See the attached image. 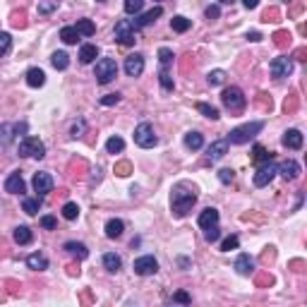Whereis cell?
<instances>
[{
    "mask_svg": "<svg viewBox=\"0 0 307 307\" xmlns=\"http://www.w3.org/2000/svg\"><path fill=\"white\" fill-rule=\"evenodd\" d=\"M233 178H235V173L231 171V168H223V171H219V180H221L223 185L233 183Z\"/></svg>",
    "mask_w": 307,
    "mask_h": 307,
    "instance_id": "c3c4849f",
    "label": "cell"
},
{
    "mask_svg": "<svg viewBox=\"0 0 307 307\" xmlns=\"http://www.w3.org/2000/svg\"><path fill=\"white\" fill-rule=\"evenodd\" d=\"M221 101H223V106H226L228 111H243V108H245V103H247L245 94H243L238 86H228V89H223Z\"/></svg>",
    "mask_w": 307,
    "mask_h": 307,
    "instance_id": "8992f818",
    "label": "cell"
},
{
    "mask_svg": "<svg viewBox=\"0 0 307 307\" xmlns=\"http://www.w3.org/2000/svg\"><path fill=\"white\" fill-rule=\"evenodd\" d=\"M173 58H175V55H173L171 48H161L159 50V60H161V65H163V67H168V65L173 62Z\"/></svg>",
    "mask_w": 307,
    "mask_h": 307,
    "instance_id": "f6af8a7d",
    "label": "cell"
},
{
    "mask_svg": "<svg viewBox=\"0 0 307 307\" xmlns=\"http://www.w3.org/2000/svg\"><path fill=\"white\" fill-rule=\"evenodd\" d=\"M197 111L204 113L207 118H211V120H219L221 115H219V108H214V106H209V103H197Z\"/></svg>",
    "mask_w": 307,
    "mask_h": 307,
    "instance_id": "d590c367",
    "label": "cell"
},
{
    "mask_svg": "<svg viewBox=\"0 0 307 307\" xmlns=\"http://www.w3.org/2000/svg\"><path fill=\"white\" fill-rule=\"evenodd\" d=\"M204 238H207V243H216L219 238H221V228H219V223H214L209 228H204Z\"/></svg>",
    "mask_w": 307,
    "mask_h": 307,
    "instance_id": "f35d334b",
    "label": "cell"
},
{
    "mask_svg": "<svg viewBox=\"0 0 307 307\" xmlns=\"http://www.w3.org/2000/svg\"><path fill=\"white\" fill-rule=\"evenodd\" d=\"M65 252H70V255H72V257H77V259H86V257H89V250H86L84 243H74V240L65 243Z\"/></svg>",
    "mask_w": 307,
    "mask_h": 307,
    "instance_id": "ffe728a7",
    "label": "cell"
},
{
    "mask_svg": "<svg viewBox=\"0 0 307 307\" xmlns=\"http://www.w3.org/2000/svg\"><path fill=\"white\" fill-rule=\"evenodd\" d=\"M26 84L34 86V89H38V86L46 84V74H43V70H38V67H29V70H26Z\"/></svg>",
    "mask_w": 307,
    "mask_h": 307,
    "instance_id": "e0dca14e",
    "label": "cell"
},
{
    "mask_svg": "<svg viewBox=\"0 0 307 307\" xmlns=\"http://www.w3.org/2000/svg\"><path fill=\"white\" fill-rule=\"evenodd\" d=\"M274 175H276V163H274V161H267V163H262L259 171L255 173V185H257V187H267V185L274 180Z\"/></svg>",
    "mask_w": 307,
    "mask_h": 307,
    "instance_id": "30bf717a",
    "label": "cell"
},
{
    "mask_svg": "<svg viewBox=\"0 0 307 307\" xmlns=\"http://www.w3.org/2000/svg\"><path fill=\"white\" fill-rule=\"evenodd\" d=\"M14 125L10 123H5V125H0V149H5V147H10V142L14 139Z\"/></svg>",
    "mask_w": 307,
    "mask_h": 307,
    "instance_id": "484cf974",
    "label": "cell"
},
{
    "mask_svg": "<svg viewBox=\"0 0 307 307\" xmlns=\"http://www.w3.org/2000/svg\"><path fill=\"white\" fill-rule=\"evenodd\" d=\"M214 223H219V211L216 209H204L202 214H199V226L202 228H209V226H214Z\"/></svg>",
    "mask_w": 307,
    "mask_h": 307,
    "instance_id": "cb8c5ba5",
    "label": "cell"
},
{
    "mask_svg": "<svg viewBox=\"0 0 307 307\" xmlns=\"http://www.w3.org/2000/svg\"><path fill=\"white\" fill-rule=\"evenodd\" d=\"M142 5H144V0H125V12L137 14L139 10H142Z\"/></svg>",
    "mask_w": 307,
    "mask_h": 307,
    "instance_id": "b9f144b4",
    "label": "cell"
},
{
    "mask_svg": "<svg viewBox=\"0 0 307 307\" xmlns=\"http://www.w3.org/2000/svg\"><path fill=\"white\" fill-rule=\"evenodd\" d=\"M161 14H163V7L161 5H156V7H151L149 12H144V14H139L137 19H132V24H135V29L139 31V29H144V26H149V24H154L156 19H159Z\"/></svg>",
    "mask_w": 307,
    "mask_h": 307,
    "instance_id": "4fadbf2b",
    "label": "cell"
},
{
    "mask_svg": "<svg viewBox=\"0 0 307 307\" xmlns=\"http://www.w3.org/2000/svg\"><path fill=\"white\" fill-rule=\"evenodd\" d=\"M106 149H108V154H120L125 149V142L120 137H111V139L106 142Z\"/></svg>",
    "mask_w": 307,
    "mask_h": 307,
    "instance_id": "e575fe53",
    "label": "cell"
},
{
    "mask_svg": "<svg viewBox=\"0 0 307 307\" xmlns=\"http://www.w3.org/2000/svg\"><path fill=\"white\" fill-rule=\"evenodd\" d=\"M103 267L111 271V274H115V271H120V267H123V259L118 257L115 252H108V255H103Z\"/></svg>",
    "mask_w": 307,
    "mask_h": 307,
    "instance_id": "83f0119b",
    "label": "cell"
},
{
    "mask_svg": "<svg viewBox=\"0 0 307 307\" xmlns=\"http://www.w3.org/2000/svg\"><path fill=\"white\" fill-rule=\"evenodd\" d=\"M238 245H240V238H238V235H228V238L221 243V250L223 252H231V250H235Z\"/></svg>",
    "mask_w": 307,
    "mask_h": 307,
    "instance_id": "7bdbcfd3",
    "label": "cell"
},
{
    "mask_svg": "<svg viewBox=\"0 0 307 307\" xmlns=\"http://www.w3.org/2000/svg\"><path fill=\"white\" fill-rule=\"evenodd\" d=\"M135 142L142 149H151V147H156L159 137L154 135V127H151L149 123H139L135 127Z\"/></svg>",
    "mask_w": 307,
    "mask_h": 307,
    "instance_id": "52a82bcc",
    "label": "cell"
},
{
    "mask_svg": "<svg viewBox=\"0 0 307 307\" xmlns=\"http://www.w3.org/2000/svg\"><path fill=\"white\" fill-rule=\"evenodd\" d=\"M120 101V94H108V96L101 98V106H115Z\"/></svg>",
    "mask_w": 307,
    "mask_h": 307,
    "instance_id": "f5cc1de1",
    "label": "cell"
},
{
    "mask_svg": "<svg viewBox=\"0 0 307 307\" xmlns=\"http://www.w3.org/2000/svg\"><path fill=\"white\" fill-rule=\"evenodd\" d=\"M60 38L67 43V46H74V43L79 41V31H77L74 26H62V29H60Z\"/></svg>",
    "mask_w": 307,
    "mask_h": 307,
    "instance_id": "1f68e13d",
    "label": "cell"
},
{
    "mask_svg": "<svg viewBox=\"0 0 307 307\" xmlns=\"http://www.w3.org/2000/svg\"><path fill=\"white\" fill-rule=\"evenodd\" d=\"M26 267L29 269H34V271H43V269H48V259L43 257V255H29L26 257Z\"/></svg>",
    "mask_w": 307,
    "mask_h": 307,
    "instance_id": "7402d4cb",
    "label": "cell"
},
{
    "mask_svg": "<svg viewBox=\"0 0 307 307\" xmlns=\"http://www.w3.org/2000/svg\"><path fill=\"white\" fill-rule=\"evenodd\" d=\"M207 82H209L211 86H219L226 82V72L223 70H211L209 74H207Z\"/></svg>",
    "mask_w": 307,
    "mask_h": 307,
    "instance_id": "74e56055",
    "label": "cell"
},
{
    "mask_svg": "<svg viewBox=\"0 0 307 307\" xmlns=\"http://www.w3.org/2000/svg\"><path fill=\"white\" fill-rule=\"evenodd\" d=\"M58 2H60V0H41V2H38V12L41 14L53 12V10L58 7Z\"/></svg>",
    "mask_w": 307,
    "mask_h": 307,
    "instance_id": "60d3db41",
    "label": "cell"
},
{
    "mask_svg": "<svg viewBox=\"0 0 307 307\" xmlns=\"http://www.w3.org/2000/svg\"><path fill=\"white\" fill-rule=\"evenodd\" d=\"M195 202H197V192H195V190H185L183 185L173 190L171 207H173V214H175V216H180V219H183V216H187V211L195 207Z\"/></svg>",
    "mask_w": 307,
    "mask_h": 307,
    "instance_id": "6da1fadb",
    "label": "cell"
},
{
    "mask_svg": "<svg viewBox=\"0 0 307 307\" xmlns=\"http://www.w3.org/2000/svg\"><path fill=\"white\" fill-rule=\"evenodd\" d=\"M271 283H274V279H271V276H267V274L257 279V286H271Z\"/></svg>",
    "mask_w": 307,
    "mask_h": 307,
    "instance_id": "680465c9",
    "label": "cell"
},
{
    "mask_svg": "<svg viewBox=\"0 0 307 307\" xmlns=\"http://www.w3.org/2000/svg\"><path fill=\"white\" fill-rule=\"evenodd\" d=\"M221 2H223V5H233L235 0H221Z\"/></svg>",
    "mask_w": 307,
    "mask_h": 307,
    "instance_id": "be15d7a7",
    "label": "cell"
},
{
    "mask_svg": "<svg viewBox=\"0 0 307 307\" xmlns=\"http://www.w3.org/2000/svg\"><path fill=\"white\" fill-rule=\"evenodd\" d=\"M19 156H31V159H43L46 156V144L38 137H24L19 142Z\"/></svg>",
    "mask_w": 307,
    "mask_h": 307,
    "instance_id": "5b68a950",
    "label": "cell"
},
{
    "mask_svg": "<svg viewBox=\"0 0 307 307\" xmlns=\"http://www.w3.org/2000/svg\"><path fill=\"white\" fill-rule=\"evenodd\" d=\"M283 147L300 149L303 147V132H300V130H288V132L283 135Z\"/></svg>",
    "mask_w": 307,
    "mask_h": 307,
    "instance_id": "ac0fdd59",
    "label": "cell"
},
{
    "mask_svg": "<svg viewBox=\"0 0 307 307\" xmlns=\"http://www.w3.org/2000/svg\"><path fill=\"white\" fill-rule=\"evenodd\" d=\"M185 147L192 149V151L202 149L204 147V137L199 135V132H195V130H192V132H187V135H185Z\"/></svg>",
    "mask_w": 307,
    "mask_h": 307,
    "instance_id": "4316f807",
    "label": "cell"
},
{
    "mask_svg": "<svg viewBox=\"0 0 307 307\" xmlns=\"http://www.w3.org/2000/svg\"><path fill=\"white\" fill-rule=\"evenodd\" d=\"M98 58V48L94 46V43H84L82 48H79V60L84 62V65H89V62H94Z\"/></svg>",
    "mask_w": 307,
    "mask_h": 307,
    "instance_id": "44dd1931",
    "label": "cell"
},
{
    "mask_svg": "<svg viewBox=\"0 0 307 307\" xmlns=\"http://www.w3.org/2000/svg\"><path fill=\"white\" fill-rule=\"evenodd\" d=\"M135 274L137 276H151V274H156L159 271V262L151 257V255H144V257L135 259Z\"/></svg>",
    "mask_w": 307,
    "mask_h": 307,
    "instance_id": "9c48e42d",
    "label": "cell"
},
{
    "mask_svg": "<svg viewBox=\"0 0 307 307\" xmlns=\"http://www.w3.org/2000/svg\"><path fill=\"white\" fill-rule=\"evenodd\" d=\"M12 238H14V243H17V245H29L34 235H31V231H29V226H17Z\"/></svg>",
    "mask_w": 307,
    "mask_h": 307,
    "instance_id": "d4e9b609",
    "label": "cell"
},
{
    "mask_svg": "<svg viewBox=\"0 0 307 307\" xmlns=\"http://www.w3.org/2000/svg\"><path fill=\"white\" fill-rule=\"evenodd\" d=\"M274 38H276V46H279V48H283V46L291 43V34H288V31H276Z\"/></svg>",
    "mask_w": 307,
    "mask_h": 307,
    "instance_id": "bcb514c9",
    "label": "cell"
},
{
    "mask_svg": "<svg viewBox=\"0 0 307 307\" xmlns=\"http://www.w3.org/2000/svg\"><path fill=\"white\" fill-rule=\"evenodd\" d=\"M125 231V223L120 221V219H111V221L106 223V235L111 238V240H115V238H120Z\"/></svg>",
    "mask_w": 307,
    "mask_h": 307,
    "instance_id": "603a6c76",
    "label": "cell"
},
{
    "mask_svg": "<svg viewBox=\"0 0 307 307\" xmlns=\"http://www.w3.org/2000/svg\"><path fill=\"white\" fill-rule=\"evenodd\" d=\"M173 300H175V303H185V305H187V303H190V295L185 293V291H178V293L173 295Z\"/></svg>",
    "mask_w": 307,
    "mask_h": 307,
    "instance_id": "6f0895ef",
    "label": "cell"
},
{
    "mask_svg": "<svg viewBox=\"0 0 307 307\" xmlns=\"http://www.w3.org/2000/svg\"><path fill=\"white\" fill-rule=\"evenodd\" d=\"M204 14H207V19H219V17H221V7H219V5H209V7L204 10Z\"/></svg>",
    "mask_w": 307,
    "mask_h": 307,
    "instance_id": "681fc988",
    "label": "cell"
},
{
    "mask_svg": "<svg viewBox=\"0 0 307 307\" xmlns=\"http://www.w3.org/2000/svg\"><path fill=\"white\" fill-rule=\"evenodd\" d=\"M252 159H255V163H267V161L274 159V154L267 151L262 144H257V147H255V154H252Z\"/></svg>",
    "mask_w": 307,
    "mask_h": 307,
    "instance_id": "d6a6232c",
    "label": "cell"
},
{
    "mask_svg": "<svg viewBox=\"0 0 307 307\" xmlns=\"http://www.w3.org/2000/svg\"><path fill=\"white\" fill-rule=\"evenodd\" d=\"M159 79H161V86H163L166 91H173V89H175V84H173V79H171V74L166 72V67H163V70L159 72Z\"/></svg>",
    "mask_w": 307,
    "mask_h": 307,
    "instance_id": "ee69618b",
    "label": "cell"
},
{
    "mask_svg": "<svg viewBox=\"0 0 307 307\" xmlns=\"http://www.w3.org/2000/svg\"><path fill=\"white\" fill-rule=\"evenodd\" d=\"M5 190L10 192V195H24L26 185H24V178H22V173L14 171L7 180H5Z\"/></svg>",
    "mask_w": 307,
    "mask_h": 307,
    "instance_id": "9a60e30c",
    "label": "cell"
},
{
    "mask_svg": "<svg viewBox=\"0 0 307 307\" xmlns=\"http://www.w3.org/2000/svg\"><path fill=\"white\" fill-rule=\"evenodd\" d=\"M86 132V123L84 120H77V123L72 125V130H70V135L74 137V139H77V137H82Z\"/></svg>",
    "mask_w": 307,
    "mask_h": 307,
    "instance_id": "7dc6e473",
    "label": "cell"
},
{
    "mask_svg": "<svg viewBox=\"0 0 307 307\" xmlns=\"http://www.w3.org/2000/svg\"><path fill=\"white\" fill-rule=\"evenodd\" d=\"M243 5H245L247 10H255V7L259 5V0H243Z\"/></svg>",
    "mask_w": 307,
    "mask_h": 307,
    "instance_id": "91938a15",
    "label": "cell"
},
{
    "mask_svg": "<svg viewBox=\"0 0 307 307\" xmlns=\"http://www.w3.org/2000/svg\"><path fill=\"white\" fill-rule=\"evenodd\" d=\"M41 202H43V197H36V199H24V211L29 214V216H34V214H38V209H41Z\"/></svg>",
    "mask_w": 307,
    "mask_h": 307,
    "instance_id": "836d02e7",
    "label": "cell"
},
{
    "mask_svg": "<svg viewBox=\"0 0 307 307\" xmlns=\"http://www.w3.org/2000/svg\"><path fill=\"white\" fill-rule=\"evenodd\" d=\"M276 173H281L283 180H298V175H300V163L293 159L283 161L281 166H276Z\"/></svg>",
    "mask_w": 307,
    "mask_h": 307,
    "instance_id": "5bb4252c",
    "label": "cell"
},
{
    "mask_svg": "<svg viewBox=\"0 0 307 307\" xmlns=\"http://www.w3.org/2000/svg\"><path fill=\"white\" fill-rule=\"evenodd\" d=\"M269 70H271V77L283 79V77H288V74L293 72V58L291 55H279V58L271 60Z\"/></svg>",
    "mask_w": 307,
    "mask_h": 307,
    "instance_id": "ba28073f",
    "label": "cell"
},
{
    "mask_svg": "<svg viewBox=\"0 0 307 307\" xmlns=\"http://www.w3.org/2000/svg\"><path fill=\"white\" fill-rule=\"evenodd\" d=\"M252 269H255V262H252V257H250V255H240V257L235 259V271H238V274L250 276V274H252Z\"/></svg>",
    "mask_w": 307,
    "mask_h": 307,
    "instance_id": "d6986e66",
    "label": "cell"
},
{
    "mask_svg": "<svg viewBox=\"0 0 307 307\" xmlns=\"http://www.w3.org/2000/svg\"><path fill=\"white\" fill-rule=\"evenodd\" d=\"M262 127H264V123L262 120H255V123H247V125H240V127H235V130H231L228 132V144H245V142H250L252 137H257L259 132H262Z\"/></svg>",
    "mask_w": 307,
    "mask_h": 307,
    "instance_id": "7a4b0ae2",
    "label": "cell"
},
{
    "mask_svg": "<svg viewBox=\"0 0 307 307\" xmlns=\"http://www.w3.org/2000/svg\"><path fill=\"white\" fill-rule=\"evenodd\" d=\"M286 113H293L295 108H298V94H291V98H286Z\"/></svg>",
    "mask_w": 307,
    "mask_h": 307,
    "instance_id": "f907efd6",
    "label": "cell"
},
{
    "mask_svg": "<svg viewBox=\"0 0 307 307\" xmlns=\"http://www.w3.org/2000/svg\"><path fill=\"white\" fill-rule=\"evenodd\" d=\"M171 26H173V31H178V34H185L190 26H192V22L187 19V17H183V14H175L171 19Z\"/></svg>",
    "mask_w": 307,
    "mask_h": 307,
    "instance_id": "4dcf8cb0",
    "label": "cell"
},
{
    "mask_svg": "<svg viewBox=\"0 0 307 307\" xmlns=\"http://www.w3.org/2000/svg\"><path fill=\"white\" fill-rule=\"evenodd\" d=\"M144 72V55L142 53H132L125 58V74L127 77H139Z\"/></svg>",
    "mask_w": 307,
    "mask_h": 307,
    "instance_id": "8fae6325",
    "label": "cell"
},
{
    "mask_svg": "<svg viewBox=\"0 0 307 307\" xmlns=\"http://www.w3.org/2000/svg\"><path fill=\"white\" fill-rule=\"evenodd\" d=\"M50 62H53V67H55V70H67V65H70V55H67L65 50H55V53L50 55Z\"/></svg>",
    "mask_w": 307,
    "mask_h": 307,
    "instance_id": "f1b7e54d",
    "label": "cell"
},
{
    "mask_svg": "<svg viewBox=\"0 0 307 307\" xmlns=\"http://www.w3.org/2000/svg\"><path fill=\"white\" fill-rule=\"evenodd\" d=\"M130 171H132V168H130V163H127V161H123V163H115V173H118V175H130Z\"/></svg>",
    "mask_w": 307,
    "mask_h": 307,
    "instance_id": "11a10c76",
    "label": "cell"
},
{
    "mask_svg": "<svg viewBox=\"0 0 307 307\" xmlns=\"http://www.w3.org/2000/svg\"><path fill=\"white\" fill-rule=\"evenodd\" d=\"M305 55H307V48H298V50H295V58H298V60H307Z\"/></svg>",
    "mask_w": 307,
    "mask_h": 307,
    "instance_id": "94428289",
    "label": "cell"
},
{
    "mask_svg": "<svg viewBox=\"0 0 307 307\" xmlns=\"http://www.w3.org/2000/svg\"><path fill=\"white\" fill-rule=\"evenodd\" d=\"M247 38H250V41H262V34H259V31H252V34H247Z\"/></svg>",
    "mask_w": 307,
    "mask_h": 307,
    "instance_id": "6125c7cd",
    "label": "cell"
},
{
    "mask_svg": "<svg viewBox=\"0 0 307 307\" xmlns=\"http://www.w3.org/2000/svg\"><path fill=\"white\" fill-rule=\"evenodd\" d=\"M226 151H228V142L226 139H219V142H214V144H209V149H207V159L209 161H219L226 156Z\"/></svg>",
    "mask_w": 307,
    "mask_h": 307,
    "instance_id": "2e32d148",
    "label": "cell"
},
{
    "mask_svg": "<svg viewBox=\"0 0 307 307\" xmlns=\"http://www.w3.org/2000/svg\"><path fill=\"white\" fill-rule=\"evenodd\" d=\"M94 77H96L98 84H108L118 77V62L113 58H101L96 62V70H94Z\"/></svg>",
    "mask_w": 307,
    "mask_h": 307,
    "instance_id": "277c9868",
    "label": "cell"
},
{
    "mask_svg": "<svg viewBox=\"0 0 307 307\" xmlns=\"http://www.w3.org/2000/svg\"><path fill=\"white\" fill-rule=\"evenodd\" d=\"M62 216H65L67 221H74V219L79 216V207H77L74 202H67V204L62 207Z\"/></svg>",
    "mask_w": 307,
    "mask_h": 307,
    "instance_id": "8d00e7d4",
    "label": "cell"
},
{
    "mask_svg": "<svg viewBox=\"0 0 307 307\" xmlns=\"http://www.w3.org/2000/svg\"><path fill=\"white\" fill-rule=\"evenodd\" d=\"M10 46H12V36L7 31H0V58L10 50Z\"/></svg>",
    "mask_w": 307,
    "mask_h": 307,
    "instance_id": "ab89813d",
    "label": "cell"
},
{
    "mask_svg": "<svg viewBox=\"0 0 307 307\" xmlns=\"http://www.w3.org/2000/svg\"><path fill=\"white\" fill-rule=\"evenodd\" d=\"M74 29L79 31V36H94V34H96V24H94L91 19H79V22L74 24Z\"/></svg>",
    "mask_w": 307,
    "mask_h": 307,
    "instance_id": "f546056e",
    "label": "cell"
},
{
    "mask_svg": "<svg viewBox=\"0 0 307 307\" xmlns=\"http://www.w3.org/2000/svg\"><path fill=\"white\" fill-rule=\"evenodd\" d=\"M31 185H34L36 197H46L50 190H53V178H50L48 173H36L34 180H31Z\"/></svg>",
    "mask_w": 307,
    "mask_h": 307,
    "instance_id": "7c38bea8",
    "label": "cell"
},
{
    "mask_svg": "<svg viewBox=\"0 0 307 307\" xmlns=\"http://www.w3.org/2000/svg\"><path fill=\"white\" fill-rule=\"evenodd\" d=\"M279 17H281V14H279V10H276V7H271V10H267V12H264V17H262V19H264V22H279Z\"/></svg>",
    "mask_w": 307,
    "mask_h": 307,
    "instance_id": "816d5d0a",
    "label": "cell"
},
{
    "mask_svg": "<svg viewBox=\"0 0 307 307\" xmlns=\"http://www.w3.org/2000/svg\"><path fill=\"white\" fill-rule=\"evenodd\" d=\"M41 226H43L46 231H53V228H55V219H53V216H41Z\"/></svg>",
    "mask_w": 307,
    "mask_h": 307,
    "instance_id": "9f6ffc18",
    "label": "cell"
},
{
    "mask_svg": "<svg viewBox=\"0 0 307 307\" xmlns=\"http://www.w3.org/2000/svg\"><path fill=\"white\" fill-rule=\"evenodd\" d=\"M137 31L135 24H132V19H120L118 24H115V29H113V36H115V41L120 43V46H132L137 41Z\"/></svg>",
    "mask_w": 307,
    "mask_h": 307,
    "instance_id": "3957f363",
    "label": "cell"
},
{
    "mask_svg": "<svg viewBox=\"0 0 307 307\" xmlns=\"http://www.w3.org/2000/svg\"><path fill=\"white\" fill-rule=\"evenodd\" d=\"M10 22H12V26H17V29H19V26H24L26 24L24 12H12V19H10Z\"/></svg>",
    "mask_w": 307,
    "mask_h": 307,
    "instance_id": "db71d44e",
    "label": "cell"
}]
</instances>
